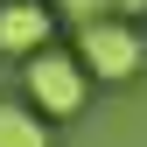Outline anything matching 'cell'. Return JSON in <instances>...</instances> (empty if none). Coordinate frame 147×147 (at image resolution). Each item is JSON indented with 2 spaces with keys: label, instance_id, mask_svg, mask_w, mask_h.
Masks as SVG:
<instances>
[{
  "label": "cell",
  "instance_id": "6da1fadb",
  "mask_svg": "<svg viewBox=\"0 0 147 147\" xmlns=\"http://www.w3.org/2000/svg\"><path fill=\"white\" fill-rule=\"evenodd\" d=\"M84 98H91V70L70 56V49H42V56H28V105H35V112L70 119V112H84Z\"/></svg>",
  "mask_w": 147,
  "mask_h": 147
},
{
  "label": "cell",
  "instance_id": "7a4b0ae2",
  "mask_svg": "<svg viewBox=\"0 0 147 147\" xmlns=\"http://www.w3.org/2000/svg\"><path fill=\"white\" fill-rule=\"evenodd\" d=\"M77 63L91 70V77H105V84H126V77H140V63H147V49H140V28L133 21H91L77 28Z\"/></svg>",
  "mask_w": 147,
  "mask_h": 147
},
{
  "label": "cell",
  "instance_id": "5b68a950",
  "mask_svg": "<svg viewBox=\"0 0 147 147\" xmlns=\"http://www.w3.org/2000/svg\"><path fill=\"white\" fill-rule=\"evenodd\" d=\"M49 7H56L63 21H77V28H91V21H112V0H49Z\"/></svg>",
  "mask_w": 147,
  "mask_h": 147
},
{
  "label": "cell",
  "instance_id": "277c9868",
  "mask_svg": "<svg viewBox=\"0 0 147 147\" xmlns=\"http://www.w3.org/2000/svg\"><path fill=\"white\" fill-rule=\"evenodd\" d=\"M0 147H49V126L35 105L21 98H0Z\"/></svg>",
  "mask_w": 147,
  "mask_h": 147
},
{
  "label": "cell",
  "instance_id": "8992f818",
  "mask_svg": "<svg viewBox=\"0 0 147 147\" xmlns=\"http://www.w3.org/2000/svg\"><path fill=\"white\" fill-rule=\"evenodd\" d=\"M112 14H119V21H133V14H147V0H112Z\"/></svg>",
  "mask_w": 147,
  "mask_h": 147
},
{
  "label": "cell",
  "instance_id": "3957f363",
  "mask_svg": "<svg viewBox=\"0 0 147 147\" xmlns=\"http://www.w3.org/2000/svg\"><path fill=\"white\" fill-rule=\"evenodd\" d=\"M49 28H56V7L49 0H0V56H42Z\"/></svg>",
  "mask_w": 147,
  "mask_h": 147
}]
</instances>
